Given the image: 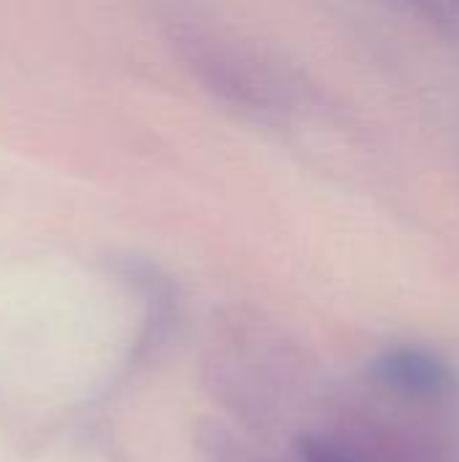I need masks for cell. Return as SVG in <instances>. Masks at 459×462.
I'll return each instance as SVG.
<instances>
[{"instance_id": "1", "label": "cell", "mask_w": 459, "mask_h": 462, "mask_svg": "<svg viewBox=\"0 0 459 462\" xmlns=\"http://www.w3.org/2000/svg\"><path fill=\"white\" fill-rule=\"evenodd\" d=\"M170 43L184 68L214 97L252 114L271 106V84L252 51L197 19H173Z\"/></svg>"}, {"instance_id": "2", "label": "cell", "mask_w": 459, "mask_h": 462, "mask_svg": "<svg viewBox=\"0 0 459 462\" xmlns=\"http://www.w3.org/2000/svg\"><path fill=\"white\" fill-rule=\"evenodd\" d=\"M373 374L381 384L406 395H419V398L438 395L449 384L446 363L414 346H398V349L379 355Z\"/></svg>"}, {"instance_id": "3", "label": "cell", "mask_w": 459, "mask_h": 462, "mask_svg": "<svg viewBox=\"0 0 459 462\" xmlns=\"http://www.w3.org/2000/svg\"><path fill=\"white\" fill-rule=\"evenodd\" d=\"M197 449L206 462H268L257 455H252L249 447H243V441H238V436L233 430H227L225 425L216 422H203L197 428Z\"/></svg>"}, {"instance_id": "4", "label": "cell", "mask_w": 459, "mask_h": 462, "mask_svg": "<svg viewBox=\"0 0 459 462\" xmlns=\"http://www.w3.org/2000/svg\"><path fill=\"white\" fill-rule=\"evenodd\" d=\"M300 457L303 462H352L344 452H338L327 441H317V439H306L300 444Z\"/></svg>"}]
</instances>
